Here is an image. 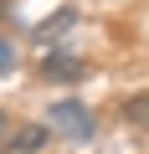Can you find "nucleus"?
Listing matches in <instances>:
<instances>
[{"label":"nucleus","mask_w":149,"mask_h":154,"mask_svg":"<svg viewBox=\"0 0 149 154\" xmlns=\"http://www.w3.org/2000/svg\"><path fill=\"white\" fill-rule=\"evenodd\" d=\"M11 67H16V46H5V41H0V77H5Z\"/></svg>","instance_id":"5"},{"label":"nucleus","mask_w":149,"mask_h":154,"mask_svg":"<svg viewBox=\"0 0 149 154\" xmlns=\"http://www.w3.org/2000/svg\"><path fill=\"white\" fill-rule=\"evenodd\" d=\"M46 139H51V128H46V123H26V128H16V134H11V144H5V149H11V154H41V149H46Z\"/></svg>","instance_id":"2"},{"label":"nucleus","mask_w":149,"mask_h":154,"mask_svg":"<svg viewBox=\"0 0 149 154\" xmlns=\"http://www.w3.org/2000/svg\"><path fill=\"white\" fill-rule=\"evenodd\" d=\"M123 118H129L134 128H149V93H134V98H123Z\"/></svg>","instance_id":"4"},{"label":"nucleus","mask_w":149,"mask_h":154,"mask_svg":"<svg viewBox=\"0 0 149 154\" xmlns=\"http://www.w3.org/2000/svg\"><path fill=\"white\" fill-rule=\"evenodd\" d=\"M41 72H46V77H51V82H62V77H67V82H77V77H82V72H88V67H82V62H77V57H62V51H51V57H46V62H41Z\"/></svg>","instance_id":"3"},{"label":"nucleus","mask_w":149,"mask_h":154,"mask_svg":"<svg viewBox=\"0 0 149 154\" xmlns=\"http://www.w3.org/2000/svg\"><path fill=\"white\" fill-rule=\"evenodd\" d=\"M46 128H51V134H67V139H88V134H93V113H88L77 98H62V103H51Z\"/></svg>","instance_id":"1"},{"label":"nucleus","mask_w":149,"mask_h":154,"mask_svg":"<svg viewBox=\"0 0 149 154\" xmlns=\"http://www.w3.org/2000/svg\"><path fill=\"white\" fill-rule=\"evenodd\" d=\"M11 128H16V123H11L5 113H0V144H11Z\"/></svg>","instance_id":"6"}]
</instances>
